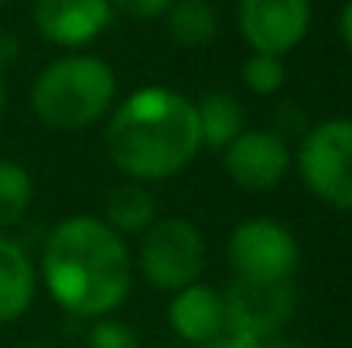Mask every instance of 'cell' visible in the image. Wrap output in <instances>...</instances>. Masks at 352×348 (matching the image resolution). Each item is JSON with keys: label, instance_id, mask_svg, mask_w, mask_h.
<instances>
[{"label": "cell", "instance_id": "ffe728a7", "mask_svg": "<svg viewBox=\"0 0 352 348\" xmlns=\"http://www.w3.org/2000/svg\"><path fill=\"white\" fill-rule=\"evenodd\" d=\"M202 348H263V338H256V335H250V332H243V328L226 325L212 342H206Z\"/></svg>", "mask_w": 352, "mask_h": 348}, {"label": "cell", "instance_id": "52a82bcc", "mask_svg": "<svg viewBox=\"0 0 352 348\" xmlns=\"http://www.w3.org/2000/svg\"><path fill=\"white\" fill-rule=\"evenodd\" d=\"M287 137L274 130H243L223 147V167L243 192H274L291 171Z\"/></svg>", "mask_w": 352, "mask_h": 348}, {"label": "cell", "instance_id": "603a6c76", "mask_svg": "<svg viewBox=\"0 0 352 348\" xmlns=\"http://www.w3.org/2000/svg\"><path fill=\"white\" fill-rule=\"evenodd\" d=\"M3 103H7V93H3V79H0V116H3Z\"/></svg>", "mask_w": 352, "mask_h": 348}, {"label": "cell", "instance_id": "7c38bea8", "mask_svg": "<svg viewBox=\"0 0 352 348\" xmlns=\"http://www.w3.org/2000/svg\"><path fill=\"white\" fill-rule=\"evenodd\" d=\"M38 290V270L28 256V249L0 232V325L17 321Z\"/></svg>", "mask_w": 352, "mask_h": 348}, {"label": "cell", "instance_id": "277c9868", "mask_svg": "<svg viewBox=\"0 0 352 348\" xmlns=\"http://www.w3.org/2000/svg\"><path fill=\"white\" fill-rule=\"evenodd\" d=\"M305 188L329 209L352 212V116L308 126L294 154Z\"/></svg>", "mask_w": 352, "mask_h": 348}, {"label": "cell", "instance_id": "cb8c5ba5", "mask_svg": "<svg viewBox=\"0 0 352 348\" xmlns=\"http://www.w3.org/2000/svg\"><path fill=\"white\" fill-rule=\"evenodd\" d=\"M263 348H301V345H291V342H277V345H263Z\"/></svg>", "mask_w": 352, "mask_h": 348}, {"label": "cell", "instance_id": "5b68a950", "mask_svg": "<svg viewBox=\"0 0 352 348\" xmlns=\"http://www.w3.org/2000/svg\"><path fill=\"white\" fill-rule=\"evenodd\" d=\"M137 266L144 280L157 290H182L195 283L206 270V239L188 219H157L140 235Z\"/></svg>", "mask_w": 352, "mask_h": 348}, {"label": "cell", "instance_id": "8fae6325", "mask_svg": "<svg viewBox=\"0 0 352 348\" xmlns=\"http://www.w3.org/2000/svg\"><path fill=\"white\" fill-rule=\"evenodd\" d=\"M168 325L188 345L212 342L226 328L223 290H216L209 283H199V280L188 283V287H182V290H175V297L168 304Z\"/></svg>", "mask_w": 352, "mask_h": 348}, {"label": "cell", "instance_id": "d4e9b609", "mask_svg": "<svg viewBox=\"0 0 352 348\" xmlns=\"http://www.w3.org/2000/svg\"><path fill=\"white\" fill-rule=\"evenodd\" d=\"M28 348H48V345H28Z\"/></svg>", "mask_w": 352, "mask_h": 348}, {"label": "cell", "instance_id": "8992f818", "mask_svg": "<svg viewBox=\"0 0 352 348\" xmlns=\"http://www.w3.org/2000/svg\"><path fill=\"white\" fill-rule=\"evenodd\" d=\"M226 259L239 280H291L301 263V246L277 219H246L230 232Z\"/></svg>", "mask_w": 352, "mask_h": 348}, {"label": "cell", "instance_id": "7a4b0ae2", "mask_svg": "<svg viewBox=\"0 0 352 348\" xmlns=\"http://www.w3.org/2000/svg\"><path fill=\"white\" fill-rule=\"evenodd\" d=\"M202 150L195 100L144 86L130 93L107 123V154L126 181H164L182 174Z\"/></svg>", "mask_w": 352, "mask_h": 348}, {"label": "cell", "instance_id": "d6986e66", "mask_svg": "<svg viewBox=\"0 0 352 348\" xmlns=\"http://www.w3.org/2000/svg\"><path fill=\"white\" fill-rule=\"evenodd\" d=\"M168 3L171 0H110L113 10L133 17V21H154V17H161L168 10Z\"/></svg>", "mask_w": 352, "mask_h": 348}, {"label": "cell", "instance_id": "30bf717a", "mask_svg": "<svg viewBox=\"0 0 352 348\" xmlns=\"http://www.w3.org/2000/svg\"><path fill=\"white\" fill-rule=\"evenodd\" d=\"M31 17L45 41L58 48H82L110 27L113 7L110 0H34Z\"/></svg>", "mask_w": 352, "mask_h": 348}, {"label": "cell", "instance_id": "2e32d148", "mask_svg": "<svg viewBox=\"0 0 352 348\" xmlns=\"http://www.w3.org/2000/svg\"><path fill=\"white\" fill-rule=\"evenodd\" d=\"M31 198H34L31 174L17 161L0 157V229L17 226L24 212L31 209Z\"/></svg>", "mask_w": 352, "mask_h": 348}, {"label": "cell", "instance_id": "4fadbf2b", "mask_svg": "<svg viewBox=\"0 0 352 348\" xmlns=\"http://www.w3.org/2000/svg\"><path fill=\"white\" fill-rule=\"evenodd\" d=\"M103 222L117 235H144L157 222V202L140 181H123L107 195Z\"/></svg>", "mask_w": 352, "mask_h": 348}, {"label": "cell", "instance_id": "ac0fdd59", "mask_svg": "<svg viewBox=\"0 0 352 348\" xmlns=\"http://www.w3.org/2000/svg\"><path fill=\"white\" fill-rule=\"evenodd\" d=\"M86 348H140V338L133 328H126L117 318H96L89 335H86Z\"/></svg>", "mask_w": 352, "mask_h": 348}, {"label": "cell", "instance_id": "9a60e30c", "mask_svg": "<svg viewBox=\"0 0 352 348\" xmlns=\"http://www.w3.org/2000/svg\"><path fill=\"white\" fill-rule=\"evenodd\" d=\"M164 17H168V34L182 48H206L219 31V21L209 0H171Z\"/></svg>", "mask_w": 352, "mask_h": 348}, {"label": "cell", "instance_id": "5bb4252c", "mask_svg": "<svg viewBox=\"0 0 352 348\" xmlns=\"http://www.w3.org/2000/svg\"><path fill=\"white\" fill-rule=\"evenodd\" d=\"M195 116H199L202 147L209 143L223 150L236 133L246 130V113L233 93H206L202 100H195Z\"/></svg>", "mask_w": 352, "mask_h": 348}, {"label": "cell", "instance_id": "7402d4cb", "mask_svg": "<svg viewBox=\"0 0 352 348\" xmlns=\"http://www.w3.org/2000/svg\"><path fill=\"white\" fill-rule=\"evenodd\" d=\"M339 34H342V41H346V48L352 51V0L342 7V17H339Z\"/></svg>", "mask_w": 352, "mask_h": 348}, {"label": "cell", "instance_id": "6da1fadb", "mask_svg": "<svg viewBox=\"0 0 352 348\" xmlns=\"http://www.w3.org/2000/svg\"><path fill=\"white\" fill-rule=\"evenodd\" d=\"M48 297L76 318H107L130 294L133 256L126 239L96 216H69L41 246Z\"/></svg>", "mask_w": 352, "mask_h": 348}, {"label": "cell", "instance_id": "44dd1931", "mask_svg": "<svg viewBox=\"0 0 352 348\" xmlns=\"http://www.w3.org/2000/svg\"><path fill=\"white\" fill-rule=\"evenodd\" d=\"M17 51H21V45H17V38L3 31V34H0V69H3V65H10V62L17 58Z\"/></svg>", "mask_w": 352, "mask_h": 348}, {"label": "cell", "instance_id": "ba28073f", "mask_svg": "<svg viewBox=\"0 0 352 348\" xmlns=\"http://www.w3.org/2000/svg\"><path fill=\"white\" fill-rule=\"evenodd\" d=\"M311 27V0H239V34L253 51L287 55Z\"/></svg>", "mask_w": 352, "mask_h": 348}, {"label": "cell", "instance_id": "3957f363", "mask_svg": "<svg viewBox=\"0 0 352 348\" xmlns=\"http://www.w3.org/2000/svg\"><path fill=\"white\" fill-rule=\"evenodd\" d=\"M117 76L96 55H62L31 86V110L48 130H89L113 110Z\"/></svg>", "mask_w": 352, "mask_h": 348}, {"label": "cell", "instance_id": "9c48e42d", "mask_svg": "<svg viewBox=\"0 0 352 348\" xmlns=\"http://www.w3.org/2000/svg\"><path fill=\"white\" fill-rule=\"evenodd\" d=\"M226 325L243 328L256 338L274 335L294 314V283L291 280H239L223 290Z\"/></svg>", "mask_w": 352, "mask_h": 348}, {"label": "cell", "instance_id": "e0dca14e", "mask_svg": "<svg viewBox=\"0 0 352 348\" xmlns=\"http://www.w3.org/2000/svg\"><path fill=\"white\" fill-rule=\"evenodd\" d=\"M284 79H287V69H284V58L280 55H267V51H253L246 62H243V82L253 96H274L284 89Z\"/></svg>", "mask_w": 352, "mask_h": 348}]
</instances>
